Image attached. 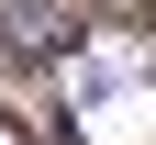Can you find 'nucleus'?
Returning <instances> with one entry per match:
<instances>
[{"mask_svg": "<svg viewBox=\"0 0 156 145\" xmlns=\"http://www.w3.org/2000/svg\"><path fill=\"white\" fill-rule=\"evenodd\" d=\"M101 78H112V89L89 100V134H101V145H145L156 134V89L123 67V56H101Z\"/></svg>", "mask_w": 156, "mask_h": 145, "instance_id": "nucleus-1", "label": "nucleus"}, {"mask_svg": "<svg viewBox=\"0 0 156 145\" xmlns=\"http://www.w3.org/2000/svg\"><path fill=\"white\" fill-rule=\"evenodd\" d=\"M0 145H11V134H0Z\"/></svg>", "mask_w": 156, "mask_h": 145, "instance_id": "nucleus-2", "label": "nucleus"}]
</instances>
